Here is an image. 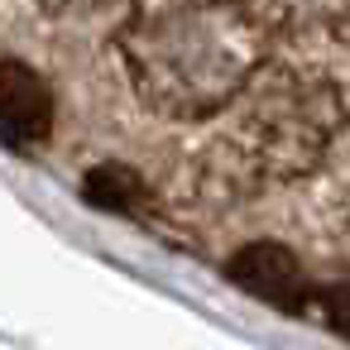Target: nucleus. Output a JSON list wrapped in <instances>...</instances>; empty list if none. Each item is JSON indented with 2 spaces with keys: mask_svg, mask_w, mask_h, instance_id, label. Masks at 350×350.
<instances>
[{
  "mask_svg": "<svg viewBox=\"0 0 350 350\" xmlns=\"http://www.w3.org/2000/svg\"><path fill=\"white\" fill-rule=\"evenodd\" d=\"M273 10L250 5H135L116 34L135 96L163 120L230 111L273 49Z\"/></svg>",
  "mask_w": 350,
  "mask_h": 350,
  "instance_id": "1",
  "label": "nucleus"
},
{
  "mask_svg": "<svg viewBox=\"0 0 350 350\" xmlns=\"http://www.w3.org/2000/svg\"><path fill=\"white\" fill-rule=\"evenodd\" d=\"M235 125L211 149L240 178H302L312 173L345 125V96L326 72L297 63H264L245 96L230 106Z\"/></svg>",
  "mask_w": 350,
  "mask_h": 350,
  "instance_id": "2",
  "label": "nucleus"
},
{
  "mask_svg": "<svg viewBox=\"0 0 350 350\" xmlns=\"http://www.w3.org/2000/svg\"><path fill=\"white\" fill-rule=\"evenodd\" d=\"M226 278L235 288H245L250 297H259V302H269L278 312H293V317L297 312H312V297H317L312 273L278 240H250V245H240L226 259Z\"/></svg>",
  "mask_w": 350,
  "mask_h": 350,
  "instance_id": "3",
  "label": "nucleus"
},
{
  "mask_svg": "<svg viewBox=\"0 0 350 350\" xmlns=\"http://www.w3.org/2000/svg\"><path fill=\"white\" fill-rule=\"evenodd\" d=\"M53 130V92L49 82L20 63V58H5L0 63V139L10 149H34L44 144Z\"/></svg>",
  "mask_w": 350,
  "mask_h": 350,
  "instance_id": "4",
  "label": "nucleus"
},
{
  "mask_svg": "<svg viewBox=\"0 0 350 350\" xmlns=\"http://www.w3.org/2000/svg\"><path fill=\"white\" fill-rule=\"evenodd\" d=\"M82 197L92 206H106V211H125V216H139L149 206V183L130 168V163H96L87 178H82Z\"/></svg>",
  "mask_w": 350,
  "mask_h": 350,
  "instance_id": "5",
  "label": "nucleus"
},
{
  "mask_svg": "<svg viewBox=\"0 0 350 350\" xmlns=\"http://www.w3.org/2000/svg\"><path fill=\"white\" fill-rule=\"evenodd\" d=\"M312 317H321L326 331H336L340 340H350V278H336V283H317V297H312Z\"/></svg>",
  "mask_w": 350,
  "mask_h": 350,
  "instance_id": "6",
  "label": "nucleus"
},
{
  "mask_svg": "<svg viewBox=\"0 0 350 350\" xmlns=\"http://www.w3.org/2000/svg\"><path fill=\"white\" fill-rule=\"evenodd\" d=\"M317 20H326V25L336 29V39H340V44H350V5H340V10H321Z\"/></svg>",
  "mask_w": 350,
  "mask_h": 350,
  "instance_id": "7",
  "label": "nucleus"
}]
</instances>
